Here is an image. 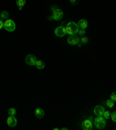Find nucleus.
<instances>
[{
    "label": "nucleus",
    "instance_id": "nucleus-7",
    "mask_svg": "<svg viewBox=\"0 0 116 130\" xmlns=\"http://www.w3.org/2000/svg\"><path fill=\"white\" fill-rule=\"evenodd\" d=\"M25 62H26V64H27V65H29V66H35L37 59H36V57L34 55H28L27 57H26Z\"/></svg>",
    "mask_w": 116,
    "mask_h": 130
},
{
    "label": "nucleus",
    "instance_id": "nucleus-6",
    "mask_svg": "<svg viewBox=\"0 0 116 130\" xmlns=\"http://www.w3.org/2000/svg\"><path fill=\"white\" fill-rule=\"evenodd\" d=\"M93 127H94V124H93V119H92V117H89V119L81 122V128H83L84 130H91Z\"/></svg>",
    "mask_w": 116,
    "mask_h": 130
},
{
    "label": "nucleus",
    "instance_id": "nucleus-10",
    "mask_svg": "<svg viewBox=\"0 0 116 130\" xmlns=\"http://www.w3.org/2000/svg\"><path fill=\"white\" fill-rule=\"evenodd\" d=\"M103 112H105L103 106H95V107H94V114H95L96 116H102Z\"/></svg>",
    "mask_w": 116,
    "mask_h": 130
},
{
    "label": "nucleus",
    "instance_id": "nucleus-17",
    "mask_svg": "<svg viewBox=\"0 0 116 130\" xmlns=\"http://www.w3.org/2000/svg\"><path fill=\"white\" fill-rule=\"evenodd\" d=\"M114 103H115V102H114L113 100H111V99H109V100H107V101H106V102H105V105L107 106L108 108H113V107H114Z\"/></svg>",
    "mask_w": 116,
    "mask_h": 130
},
{
    "label": "nucleus",
    "instance_id": "nucleus-2",
    "mask_svg": "<svg viewBox=\"0 0 116 130\" xmlns=\"http://www.w3.org/2000/svg\"><path fill=\"white\" fill-rule=\"evenodd\" d=\"M67 43L71 45H78V47H81L80 44V37L77 35V34H73V35H69L67 37Z\"/></svg>",
    "mask_w": 116,
    "mask_h": 130
},
{
    "label": "nucleus",
    "instance_id": "nucleus-18",
    "mask_svg": "<svg viewBox=\"0 0 116 130\" xmlns=\"http://www.w3.org/2000/svg\"><path fill=\"white\" fill-rule=\"evenodd\" d=\"M110 112H107V110H105V112H103V114H102V116L103 117H105V119L106 120H108V119H110Z\"/></svg>",
    "mask_w": 116,
    "mask_h": 130
},
{
    "label": "nucleus",
    "instance_id": "nucleus-25",
    "mask_svg": "<svg viewBox=\"0 0 116 130\" xmlns=\"http://www.w3.org/2000/svg\"><path fill=\"white\" fill-rule=\"evenodd\" d=\"M71 1V4H77L78 3V0H70Z\"/></svg>",
    "mask_w": 116,
    "mask_h": 130
},
{
    "label": "nucleus",
    "instance_id": "nucleus-23",
    "mask_svg": "<svg viewBox=\"0 0 116 130\" xmlns=\"http://www.w3.org/2000/svg\"><path fill=\"white\" fill-rule=\"evenodd\" d=\"M58 9H59V8H58L57 6H52V7H51V11H52V13H53V12H56V11H58Z\"/></svg>",
    "mask_w": 116,
    "mask_h": 130
},
{
    "label": "nucleus",
    "instance_id": "nucleus-19",
    "mask_svg": "<svg viewBox=\"0 0 116 130\" xmlns=\"http://www.w3.org/2000/svg\"><path fill=\"white\" fill-rule=\"evenodd\" d=\"M85 30H86V29H81V28H79V29H78V31H77V35L78 36H84V35H85Z\"/></svg>",
    "mask_w": 116,
    "mask_h": 130
},
{
    "label": "nucleus",
    "instance_id": "nucleus-12",
    "mask_svg": "<svg viewBox=\"0 0 116 130\" xmlns=\"http://www.w3.org/2000/svg\"><path fill=\"white\" fill-rule=\"evenodd\" d=\"M35 115L37 119H42V117L44 116V110L42 109V108H36L35 109Z\"/></svg>",
    "mask_w": 116,
    "mask_h": 130
},
{
    "label": "nucleus",
    "instance_id": "nucleus-22",
    "mask_svg": "<svg viewBox=\"0 0 116 130\" xmlns=\"http://www.w3.org/2000/svg\"><path fill=\"white\" fill-rule=\"evenodd\" d=\"M110 99L113 100L114 102H116V92H114V93H111L110 94Z\"/></svg>",
    "mask_w": 116,
    "mask_h": 130
},
{
    "label": "nucleus",
    "instance_id": "nucleus-5",
    "mask_svg": "<svg viewBox=\"0 0 116 130\" xmlns=\"http://www.w3.org/2000/svg\"><path fill=\"white\" fill-rule=\"evenodd\" d=\"M63 16H64L63 11H61V9H58V11L53 12V13L49 16V21H52V20H56V21H59V20L63 19Z\"/></svg>",
    "mask_w": 116,
    "mask_h": 130
},
{
    "label": "nucleus",
    "instance_id": "nucleus-1",
    "mask_svg": "<svg viewBox=\"0 0 116 130\" xmlns=\"http://www.w3.org/2000/svg\"><path fill=\"white\" fill-rule=\"evenodd\" d=\"M78 29H79V27H78V25L75 22H69L67 23V26L65 27V31H66L67 35H73V34H77Z\"/></svg>",
    "mask_w": 116,
    "mask_h": 130
},
{
    "label": "nucleus",
    "instance_id": "nucleus-3",
    "mask_svg": "<svg viewBox=\"0 0 116 130\" xmlns=\"http://www.w3.org/2000/svg\"><path fill=\"white\" fill-rule=\"evenodd\" d=\"M106 119L103 116H96L95 117V121H94V127L96 129H105L106 127Z\"/></svg>",
    "mask_w": 116,
    "mask_h": 130
},
{
    "label": "nucleus",
    "instance_id": "nucleus-8",
    "mask_svg": "<svg viewBox=\"0 0 116 130\" xmlns=\"http://www.w3.org/2000/svg\"><path fill=\"white\" fill-rule=\"evenodd\" d=\"M16 124H17V120L15 117V115H9L8 119H7V125L9 128H14L16 127Z\"/></svg>",
    "mask_w": 116,
    "mask_h": 130
},
{
    "label": "nucleus",
    "instance_id": "nucleus-14",
    "mask_svg": "<svg viewBox=\"0 0 116 130\" xmlns=\"http://www.w3.org/2000/svg\"><path fill=\"white\" fill-rule=\"evenodd\" d=\"M35 66L37 67L38 70H43L45 67V63L43 61H37V62H36V65H35Z\"/></svg>",
    "mask_w": 116,
    "mask_h": 130
},
{
    "label": "nucleus",
    "instance_id": "nucleus-11",
    "mask_svg": "<svg viewBox=\"0 0 116 130\" xmlns=\"http://www.w3.org/2000/svg\"><path fill=\"white\" fill-rule=\"evenodd\" d=\"M77 25H78V27H79V28H81V29H86V28L88 27V22H87V21H86L85 19H81V20H79Z\"/></svg>",
    "mask_w": 116,
    "mask_h": 130
},
{
    "label": "nucleus",
    "instance_id": "nucleus-4",
    "mask_svg": "<svg viewBox=\"0 0 116 130\" xmlns=\"http://www.w3.org/2000/svg\"><path fill=\"white\" fill-rule=\"evenodd\" d=\"M4 28H5L7 31H14L16 29V25H15V22H14L13 20L7 19L4 21Z\"/></svg>",
    "mask_w": 116,
    "mask_h": 130
},
{
    "label": "nucleus",
    "instance_id": "nucleus-15",
    "mask_svg": "<svg viewBox=\"0 0 116 130\" xmlns=\"http://www.w3.org/2000/svg\"><path fill=\"white\" fill-rule=\"evenodd\" d=\"M25 4H26V0H16V6H17V8H19L20 11L23 8Z\"/></svg>",
    "mask_w": 116,
    "mask_h": 130
},
{
    "label": "nucleus",
    "instance_id": "nucleus-16",
    "mask_svg": "<svg viewBox=\"0 0 116 130\" xmlns=\"http://www.w3.org/2000/svg\"><path fill=\"white\" fill-rule=\"evenodd\" d=\"M86 43H88V37L87 36H81L80 37V44L83 45V44H86Z\"/></svg>",
    "mask_w": 116,
    "mask_h": 130
},
{
    "label": "nucleus",
    "instance_id": "nucleus-21",
    "mask_svg": "<svg viewBox=\"0 0 116 130\" xmlns=\"http://www.w3.org/2000/svg\"><path fill=\"white\" fill-rule=\"evenodd\" d=\"M8 114L9 115H15V114H16V109H15V108H9Z\"/></svg>",
    "mask_w": 116,
    "mask_h": 130
},
{
    "label": "nucleus",
    "instance_id": "nucleus-20",
    "mask_svg": "<svg viewBox=\"0 0 116 130\" xmlns=\"http://www.w3.org/2000/svg\"><path fill=\"white\" fill-rule=\"evenodd\" d=\"M110 119L114 123H116V112H113V113L110 114Z\"/></svg>",
    "mask_w": 116,
    "mask_h": 130
},
{
    "label": "nucleus",
    "instance_id": "nucleus-24",
    "mask_svg": "<svg viewBox=\"0 0 116 130\" xmlns=\"http://www.w3.org/2000/svg\"><path fill=\"white\" fill-rule=\"evenodd\" d=\"M4 28V20L0 19V29H3Z\"/></svg>",
    "mask_w": 116,
    "mask_h": 130
},
{
    "label": "nucleus",
    "instance_id": "nucleus-13",
    "mask_svg": "<svg viewBox=\"0 0 116 130\" xmlns=\"http://www.w3.org/2000/svg\"><path fill=\"white\" fill-rule=\"evenodd\" d=\"M0 19H3L4 21L7 19H9V13L7 11H3L1 13H0Z\"/></svg>",
    "mask_w": 116,
    "mask_h": 130
},
{
    "label": "nucleus",
    "instance_id": "nucleus-9",
    "mask_svg": "<svg viewBox=\"0 0 116 130\" xmlns=\"http://www.w3.org/2000/svg\"><path fill=\"white\" fill-rule=\"evenodd\" d=\"M55 35L57 36V37H63V36H65V35H66L65 27H63V26H59V27H57L55 29Z\"/></svg>",
    "mask_w": 116,
    "mask_h": 130
}]
</instances>
